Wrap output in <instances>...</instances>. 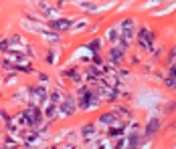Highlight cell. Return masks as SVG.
Masks as SVG:
<instances>
[{
	"mask_svg": "<svg viewBox=\"0 0 176 149\" xmlns=\"http://www.w3.org/2000/svg\"><path fill=\"white\" fill-rule=\"evenodd\" d=\"M93 63H97V65H101V58H99V54H93Z\"/></svg>",
	"mask_w": 176,
	"mask_h": 149,
	"instance_id": "cell-18",
	"label": "cell"
},
{
	"mask_svg": "<svg viewBox=\"0 0 176 149\" xmlns=\"http://www.w3.org/2000/svg\"><path fill=\"white\" fill-rule=\"evenodd\" d=\"M103 123V125H111V123H115L117 121V115H113V113H105V115H101V119H99Z\"/></svg>",
	"mask_w": 176,
	"mask_h": 149,
	"instance_id": "cell-8",
	"label": "cell"
},
{
	"mask_svg": "<svg viewBox=\"0 0 176 149\" xmlns=\"http://www.w3.org/2000/svg\"><path fill=\"white\" fill-rule=\"evenodd\" d=\"M138 139H140V137H138L136 133H132V135H130V139H126L127 149H138Z\"/></svg>",
	"mask_w": 176,
	"mask_h": 149,
	"instance_id": "cell-9",
	"label": "cell"
},
{
	"mask_svg": "<svg viewBox=\"0 0 176 149\" xmlns=\"http://www.w3.org/2000/svg\"><path fill=\"white\" fill-rule=\"evenodd\" d=\"M93 133H95V127H93V125H85L83 129H81V135L87 137V139H89V137H93Z\"/></svg>",
	"mask_w": 176,
	"mask_h": 149,
	"instance_id": "cell-11",
	"label": "cell"
},
{
	"mask_svg": "<svg viewBox=\"0 0 176 149\" xmlns=\"http://www.w3.org/2000/svg\"><path fill=\"white\" fill-rule=\"evenodd\" d=\"M81 6H83V8H87V10H93V8H95V6H93V4H89V2H83Z\"/></svg>",
	"mask_w": 176,
	"mask_h": 149,
	"instance_id": "cell-17",
	"label": "cell"
},
{
	"mask_svg": "<svg viewBox=\"0 0 176 149\" xmlns=\"http://www.w3.org/2000/svg\"><path fill=\"white\" fill-rule=\"evenodd\" d=\"M152 40H154L152 30H148V28H142V30H140V44H142V47L150 48V47H152Z\"/></svg>",
	"mask_w": 176,
	"mask_h": 149,
	"instance_id": "cell-3",
	"label": "cell"
},
{
	"mask_svg": "<svg viewBox=\"0 0 176 149\" xmlns=\"http://www.w3.org/2000/svg\"><path fill=\"white\" fill-rule=\"evenodd\" d=\"M73 111H75L73 97H65V101L61 103V113H63V115H73Z\"/></svg>",
	"mask_w": 176,
	"mask_h": 149,
	"instance_id": "cell-5",
	"label": "cell"
},
{
	"mask_svg": "<svg viewBox=\"0 0 176 149\" xmlns=\"http://www.w3.org/2000/svg\"><path fill=\"white\" fill-rule=\"evenodd\" d=\"M8 40H0V50H8Z\"/></svg>",
	"mask_w": 176,
	"mask_h": 149,
	"instance_id": "cell-14",
	"label": "cell"
},
{
	"mask_svg": "<svg viewBox=\"0 0 176 149\" xmlns=\"http://www.w3.org/2000/svg\"><path fill=\"white\" fill-rule=\"evenodd\" d=\"M25 149H29V147H25Z\"/></svg>",
	"mask_w": 176,
	"mask_h": 149,
	"instance_id": "cell-19",
	"label": "cell"
},
{
	"mask_svg": "<svg viewBox=\"0 0 176 149\" xmlns=\"http://www.w3.org/2000/svg\"><path fill=\"white\" fill-rule=\"evenodd\" d=\"M26 119V125H33V127H39L41 121H43V115H41V111L37 107H29V109L22 113Z\"/></svg>",
	"mask_w": 176,
	"mask_h": 149,
	"instance_id": "cell-2",
	"label": "cell"
},
{
	"mask_svg": "<svg viewBox=\"0 0 176 149\" xmlns=\"http://www.w3.org/2000/svg\"><path fill=\"white\" fill-rule=\"evenodd\" d=\"M47 63H55V53H49V57H47Z\"/></svg>",
	"mask_w": 176,
	"mask_h": 149,
	"instance_id": "cell-16",
	"label": "cell"
},
{
	"mask_svg": "<svg viewBox=\"0 0 176 149\" xmlns=\"http://www.w3.org/2000/svg\"><path fill=\"white\" fill-rule=\"evenodd\" d=\"M166 85L170 87V89H174V77H168V81H166Z\"/></svg>",
	"mask_w": 176,
	"mask_h": 149,
	"instance_id": "cell-15",
	"label": "cell"
},
{
	"mask_svg": "<svg viewBox=\"0 0 176 149\" xmlns=\"http://www.w3.org/2000/svg\"><path fill=\"white\" fill-rule=\"evenodd\" d=\"M59 101H61V95H59V93H53V95H51V103L59 105Z\"/></svg>",
	"mask_w": 176,
	"mask_h": 149,
	"instance_id": "cell-13",
	"label": "cell"
},
{
	"mask_svg": "<svg viewBox=\"0 0 176 149\" xmlns=\"http://www.w3.org/2000/svg\"><path fill=\"white\" fill-rule=\"evenodd\" d=\"M49 26L55 28V30H69L73 24H71V20H67V18H59V20H51Z\"/></svg>",
	"mask_w": 176,
	"mask_h": 149,
	"instance_id": "cell-4",
	"label": "cell"
},
{
	"mask_svg": "<svg viewBox=\"0 0 176 149\" xmlns=\"http://www.w3.org/2000/svg\"><path fill=\"white\" fill-rule=\"evenodd\" d=\"M158 129H160V119H152L150 123L146 125V137H152Z\"/></svg>",
	"mask_w": 176,
	"mask_h": 149,
	"instance_id": "cell-6",
	"label": "cell"
},
{
	"mask_svg": "<svg viewBox=\"0 0 176 149\" xmlns=\"http://www.w3.org/2000/svg\"><path fill=\"white\" fill-rule=\"evenodd\" d=\"M122 54H123V50L119 47H113L111 50H109V61H111V63H119V61H122Z\"/></svg>",
	"mask_w": 176,
	"mask_h": 149,
	"instance_id": "cell-7",
	"label": "cell"
},
{
	"mask_svg": "<svg viewBox=\"0 0 176 149\" xmlns=\"http://www.w3.org/2000/svg\"><path fill=\"white\" fill-rule=\"evenodd\" d=\"M108 36H109V40H111V43H117V40H119V39H117V30H109V32H108Z\"/></svg>",
	"mask_w": 176,
	"mask_h": 149,
	"instance_id": "cell-12",
	"label": "cell"
},
{
	"mask_svg": "<svg viewBox=\"0 0 176 149\" xmlns=\"http://www.w3.org/2000/svg\"><path fill=\"white\" fill-rule=\"evenodd\" d=\"M45 115L49 117V119H55V117H57V105H55V103H49V107H47V111H45Z\"/></svg>",
	"mask_w": 176,
	"mask_h": 149,
	"instance_id": "cell-10",
	"label": "cell"
},
{
	"mask_svg": "<svg viewBox=\"0 0 176 149\" xmlns=\"http://www.w3.org/2000/svg\"><path fill=\"white\" fill-rule=\"evenodd\" d=\"M29 93H30V107H37L39 103H45V99H47L45 87H29Z\"/></svg>",
	"mask_w": 176,
	"mask_h": 149,
	"instance_id": "cell-1",
	"label": "cell"
}]
</instances>
